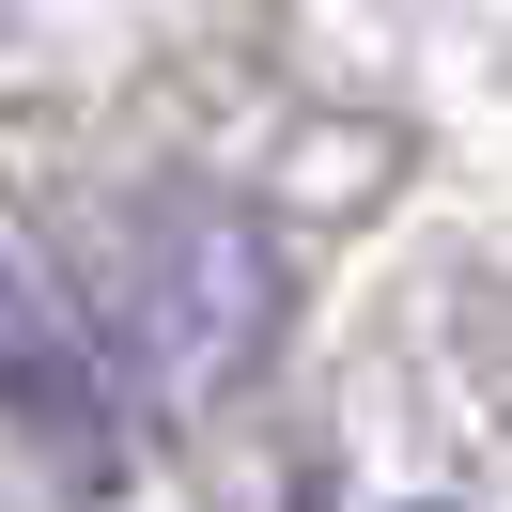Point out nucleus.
Here are the masks:
<instances>
[{
    "instance_id": "obj_1",
    "label": "nucleus",
    "mask_w": 512,
    "mask_h": 512,
    "mask_svg": "<svg viewBox=\"0 0 512 512\" xmlns=\"http://www.w3.org/2000/svg\"><path fill=\"white\" fill-rule=\"evenodd\" d=\"M264 311H280L264 233L233 218V202H171L156 249H140V295H125V326H140V357H156V388H218V373H249Z\"/></svg>"
},
{
    "instance_id": "obj_2",
    "label": "nucleus",
    "mask_w": 512,
    "mask_h": 512,
    "mask_svg": "<svg viewBox=\"0 0 512 512\" xmlns=\"http://www.w3.org/2000/svg\"><path fill=\"white\" fill-rule=\"evenodd\" d=\"M0 419L32 435L47 466H78V481L109 466V357H94V326H78L16 249H0Z\"/></svg>"
}]
</instances>
